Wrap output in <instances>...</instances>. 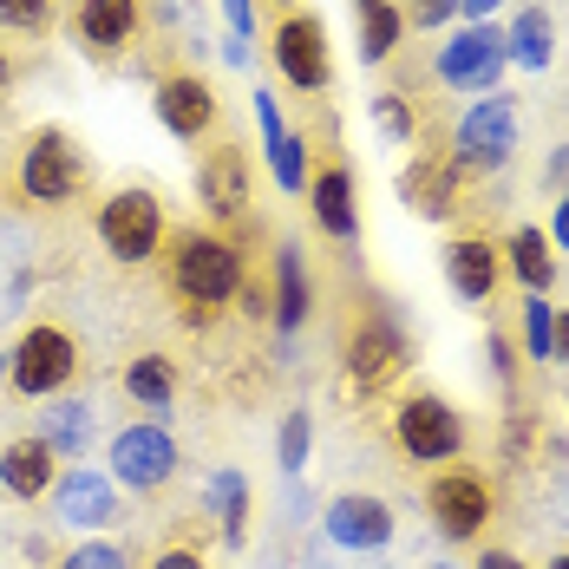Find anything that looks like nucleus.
I'll return each instance as SVG.
<instances>
[{
    "mask_svg": "<svg viewBox=\"0 0 569 569\" xmlns=\"http://www.w3.org/2000/svg\"><path fill=\"white\" fill-rule=\"evenodd\" d=\"M242 276H249L242 236L210 229V223L171 229V242H164V288L177 295V308H183L190 328H210L229 301H236Z\"/></svg>",
    "mask_w": 569,
    "mask_h": 569,
    "instance_id": "1",
    "label": "nucleus"
},
{
    "mask_svg": "<svg viewBox=\"0 0 569 569\" xmlns=\"http://www.w3.org/2000/svg\"><path fill=\"white\" fill-rule=\"evenodd\" d=\"M419 347H412V328L399 315V301L387 295H353L347 301V321H341V367H347V387L353 393H393L399 380L412 373Z\"/></svg>",
    "mask_w": 569,
    "mask_h": 569,
    "instance_id": "2",
    "label": "nucleus"
},
{
    "mask_svg": "<svg viewBox=\"0 0 569 569\" xmlns=\"http://www.w3.org/2000/svg\"><path fill=\"white\" fill-rule=\"evenodd\" d=\"M13 197L27 203V210H72L86 190H92V158H86V144H79V131H66V124H33L27 138H20V151H13Z\"/></svg>",
    "mask_w": 569,
    "mask_h": 569,
    "instance_id": "3",
    "label": "nucleus"
},
{
    "mask_svg": "<svg viewBox=\"0 0 569 569\" xmlns=\"http://www.w3.org/2000/svg\"><path fill=\"white\" fill-rule=\"evenodd\" d=\"M387 446H393L412 471H446L465 458L471 432H465V412L439 387H406L387 406Z\"/></svg>",
    "mask_w": 569,
    "mask_h": 569,
    "instance_id": "4",
    "label": "nucleus"
},
{
    "mask_svg": "<svg viewBox=\"0 0 569 569\" xmlns=\"http://www.w3.org/2000/svg\"><path fill=\"white\" fill-rule=\"evenodd\" d=\"M7 360V393L13 399H66L86 380V341L66 321H27L20 341L0 353Z\"/></svg>",
    "mask_w": 569,
    "mask_h": 569,
    "instance_id": "5",
    "label": "nucleus"
},
{
    "mask_svg": "<svg viewBox=\"0 0 569 569\" xmlns=\"http://www.w3.org/2000/svg\"><path fill=\"white\" fill-rule=\"evenodd\" d=\"M92 229H99V242H106V256H112L118 269H144L171 242V210H164V197L151 183H124L112 197H99Z\"/></svg>",
    "mask_w": 569,
    "mask_h": 569,
    "instance_id": "6",
    "label": "nucleus"
},
{
    "mask_svg": "<svg viewBox=\"0 0 569 569\" xmlns=\"http://www.w3.org/2000/svg\"><path fill=\"white\" fill-rule=\"evenodd\" d=\"M517 151V99L505 92H485V99H471L452 124V144H446V164H452L465 183H478V177H498L511 164Z\"/></svg>",
    "mask_w": 569,
    "mask_h": 569,
    "instance_id": "7",
    "label": "nucleus"
},
{
    "mask_svg": "<svg viewBox=\"0 0 569 569\" xmlns=\"http://www.w3.org/2000/svg\"><path fill=\"white\" fill-rule=\"evenodd\" d=\"M112 485L118 491H138V498H164L177 478H183V446L158 419H138V426H118L112 432Z\"/></svg>",
    "mask_w": 569,
    "mask_h": 569,
    "instance_id": "8",
    "label": "nucleus"
},
{
    "mask_svg": "<svg viewBox=\"0 0 569 569\" xmlns=\"http://www.w3.org/2000/svg\"><path fill=\"white\" fill-rule=\"evenodd\" d=\"M426 517L446 543H478L498 517V485L471 465H446L426 478Z\"/></svg>",
    "mask_w": 569,
    "mask_h": 569,
    "instance_id": "9",
    "label": "nucleus"
},
{
    "mask_svg": "<svg viewBox=\"0 0 569 569\" xmlns=\"http://www.w3.org/2000/svg\"><path fill=\"white\" fill-rule=\"evenodd\" d=\"M269 59H276V72H282V86L301 92V99H321V92L335 86L328 20L308 13V7H295V13H282V20L269 27Z\"/></svg>",
    "mask_w": 569,
    "mask_h": 569,
    "instance_id": "10",
    "label": "nucleus"
},
{
    "mask_svg": "<svg viewBox=\"0 0 569 569\" xmlns=\"http://www.w3.org/2000/svg\"><path fill=\"white\" fill-rule=\"evenodd\" d=\"M505 27H491V20H471V27H458L452 40L439 47V59H432V79L446 86V92H458V99H485V92H498V79H505Z\"/></svg>",
    "mask_w": 569,
    "mask_h": 569,
    "instance_id": "11",
    "label": "nucleus"
},
{
    "mask_svg": "<svg viewBox=\"0 0 569 569\" xmlns=\"http://www.w3.org/2000/svg\"><path fill=\"white\" fill-rule=\"evenodd\" d=\"M197 203H203L210 229H229V236L249 217V151H242L236 138H217V144L197 158Z\"/></svg>",
    "mask_w": 569,
    "mask_h": 569,
    "instance_id": "12",
    "label": "nucleus"
},
{
    "mask_svg": "<svg viewBox=\"0 0 569 569\" xmlns=\"http://www.w3.org/2000/svg\"><path fill=\"white\" fill-rule=\"evenodd\" d=\"M151 112L158 124L183 138V144H197V138H210L217 131V118H223V99H217V86L203 79V72H158V86H151Z\"/></svg>",
    "mask_w": 569,
    "mask_h": 569,
    "instance_id": "13",
    "label": "nucleus"
},
{
    "mask_svg": "<svg viewBox=\"0 0 569 569\" xmlns=\"http://www.w3.org/2000/svg\"><path fill=\"white\" fill-rule=\"evenodd\" d=\"M53 517L72 530H118L124 523V498H118L112 471H92V465H66L53 485Z\"/></svg>",
    "mask_w": 569,
    "mask_h": 569,
    "instance_id": "14",
    "label": "nucleus"
},
{
    "mask_svg": "<svg viewBox=\"0 0 569 569\" xmlns=\"http://www.w3.org/2000/svg\"><path fill=\"white\" fill-rule=\"evenodd\" d=\"M439 262H446V282H452L458 301H498V288H505V249H498V236L452 229L446 249H439Z\"/></svg>",
    "mask_w": 569,
    "mask_h": 569,
    "instance_id": "15",
    "label": "nucleus"
},
{
    "mask_svg": "<svg viewBox=\"0 0 569 569\" xmlns=\"http://www.w3.org/2000/svg\"><path fill=\"white\" fill-rule=\"evenodd\" d=\"M308 217L315 229L328 236V242H353L360 236V203H353V164H347L341 151H328L315 171H308Z\"/></svg>",
    "mask_w": 569,
    "mask_h": 569,
    "instance_id": "16",
    "label": "nucleus"
},
{
    "mask_svg": "<svg viewBox=\"0 0 569 569\" xmlns=\"http://www.w3.org/2000/svg\"><path fill=\"white\" fill-rule=\"evenodd\" d=\"M465 177L446 164V151H419L406 171H399V203L412 210V217H426V223H452L458 210H465Z\"/></svg>",
    "mask_w": 569,
    "mask_h": 569,
    "instance_id": "17",
    "label": "nucleus"
},
{
    "mask_svg": "<svg viewBox=\"0 0 569 569\" xmlns=\"http://www.w3.org/2000/svg\"><path fill=\"white\" fill-rule=\"evenodd\" d=\"M321 530H328V543H341L353 557H367V550H387L399 530V517L387 498H373V491H341L328 517H321Z\"/></svg>",
    "mask_w": 569,
    "mask_h": 569,
    "instance_id": "18",
    "label": "nucleus"
},
{
    "mask_svg": "<svg viewBox=\"0 0 569 569\" xmlns=\"http://www.w3.org/2000/svg\"><path fill=\"white\" fill-rule=\"evenodd\" d=\"M72 33L92 59H124L144 33V0H79L72 7Z\"/></svg>",
    "mask_w": 569,
    "mask_h": 569,
    "instance_id": "19",
    "label": "nucleus"
},
{
    "mask_svg": "<svg viewBox=\"0 0 569 569\" xmlns=\"http://www.w3.org/2000/svg\"><path fill=\"white\" fill-rule=\"evenodd\" d=\"M59 471H66V458H59L40 432H20V439L0 446V491H7L13 505H40V498H53Z\"/></svg>",
    "mask_w": 569,
    "mask_h": 569,
    "instance_id": "20",
    "label": "nucleus"
},
{
    "mask_svg": "<svg viewBox=\"0 0 569 569\" xmlns=\"http://www.w3.org/2000/svg\"><path fill=\"white\" fill-rule=\"evenodd\" d=\"M256 118H262V151H269V177H276V190L301 197V190H308V171H315V164H308V138L282 124L276 92H256Z\"/></svg>",
    "mask_w": 569,
    "mask_h": 569,
    "instance_id": "21",
    "label": "nucleus"
},
{
    "mask_svg": "<svg viewBox=\"0 0 569 569\" xmlns=\"http://www.w3.org/2000/svg\"><path fill=\"white\" fill-rule=\"evenodd\" d=\"M498 249H505V276H511L523 295H550L557 288V242H550V229H537V223H517L498 236Z\"/></svg>",
    "mask_w": 569,
    "mask_h": 569,
    "instance_id": "22",
    "label": "nucleus"
},
{
    "mask_svg": "<svg viewBox=\"0 0 569 569\" xmlns=\"http://www.w3.org/2000/svg\"><path fill=\"white\" fill-rule=\"evenodd\" d=\"M177 387H183V373H177L171 353H158V347H144V353H131L118 367V393L131 399L138 412H171Z\"/></svg>",
    "mask_w": 569,
    "mask_h": 569,
    "instance_id": "23",
    "label": "nucleus"
},
{
    "mask_svg": "<svg viewBox=\"0 0 569 569\" xmlns=\"http://www.w3.org/2000/svg\"><path fill=\"white\" fill-rule=\"evenodd\" d=\"M269 295H276V328L301 335L315 315V295H308V262L295 242H276V256H269Z\"/></svg>",
    "mask_w": 569,
    "mask_h": 569,
    "instance_id": "24",
    "label": "nucleus"
},
{
    "mask_svg": "<svg viewBox=\"0 0 569 569\" xmlns=\"http://www.w3.org/2000/svg\"><path fill=\"white\" fill-rule=\"evenodd\" d=\"M353 40H360V59L367 66H393L399 40H406L399 0H353Z\"/></svg>",
    "mask_w": 569,
    "mask_h": 569,
    "instance_id": "25",
    "label": "nucleus"
},
{
    "mask_svg": "<svg viewBox=\"0 0 569 569\" xmlns=\"http://www.w3.org/2000/svg\"><path fill=\"white\" fill-rule=\"evenodd\" d=\"M505 59L523 66V72H550V59H557V20H550V7H517L511 27H505Z\"/></svg>",
    "mask_w": 569,
    "mask_h": 569,
    "instance_id": "26",
    "label": "nucleus"
},
{
    "mask_svg": "<svg viewBox=\"0 0 569 569\" xmlns=\"http://www.w3.org/2000/svg\"><path fill=\"white\" fill-rule=\"evenodd\" d=\"M203 505L217 517V537H223L229 550H242L249 543V485H242V471H210V491H203Z\"/></svg>",
    "mask_w": 569,
    "mask_h": 569,
    "instance_id": "27",
    "label": "nucleus"
},
{
    "mask_svg": "<svg viewBox=\"0 0 569 569\" xmlns=\"http://www.w3.org/2000/svg\"><path fill=\"white\" fill-rule=\"evenodd\" d=\"M537 446H543V419L523 406V399H511V412H505V432H498V452H505V465H537Z\"/></svg>",
    "mask_w": 569,
    "mask_h": 569,
    "instance_id": "28",
    "label": "nucleus"
},
{
    "mask_svg": "<svg viewBox=\"0 0 569 569\" xmlns=\"http://www.w3.org/2000/svg\"><path fill=\"white\" fill-rule=\"evenodd\" d=\"M86 432H92V412H86L79 399H53V412H47V432H40V439H47L66 465L86 452Z\"/></svg>",
    "mask_w": 569,
    "mask_h": 569,
    "instance_id": "29",
    "label": "nucleus"
},
{
    "mask_svg": "<svg viewBox=\"0 0 569 569\" xmlns=\"http://www.w3.org/2000/svg\"><path fill=\"white\" fill-rule=\"evenodd\" d=\"M373 124H380L393 144H419V99H406L399 86H387V92L373 99Z\"/></svg>",
    "mask_w": 569,
    "mask_h": 569,
    "instance_id": "30",
    "label": "nucleus"
},
{
    "mask_svg": "<svg viewBox=\"0 0 569 569\" xmlns=\"http://www.w3.org/2000/svg\"><path fill=\"white\" fill-rule=\"evenodd\" d=\"M53 569H138V557H131L118 537H86V543H72Z\"/></svg>",
    "mask_w": 569,
    "mask_h": 569,
    "instance_id": "31",
    "label": "nucleus"
},
{
    "mask_svg": "<svg viewBox=\"0 0 569 569\" xmlns=\"http://www.w3.org/2000/svg\"><path fill=\"white\" fill-rule=\"evenodd\" d=\"M53 20H59V0H0V33L40 40V33H53Z\"/></svg>",
    "mask_w": 569,
    "mask_h": 569,
    "instance_id": "32",
    "label": "nucleus"
},
{
    "mask_svg": "<svg viewBox=\"0 0 569 569\" xmlns=\"http://www.w3.org/2000/svg\"><path fill=\"white\" fill-rule=\"evenodd\" d=\"M550 328H557L550 295H523V347H530V360H543V367H550Z\"/></svg>",
    "mask_w": 569,
    "mask_h": 569,
    "instance_id": "33",
    "label": "nucleus"
},
{
    "mask_svg": "<svg viewBox=\"0 0 569 569\" xmlns=\"http://www.w3.org/2000/svg\"><path fill=\"white\" fill-rule=\"evenodd\" d=\"M308 446H315V419L295 406V412L282 419V439H276V452H282V471H301V465H308Z\"/></svg>",
    "mask_w": 569,
    "mask_h": 569,
    "instance_id": "34",
    "label": "nucleus"
},
{
    "mask_svg": "<svg viewBox=\"0 0 569 569\" xmlns=\"http://www.w3.org/2000/svg\"><path fill=\"white\" fill-rule=\"evenodd\" d=\"M485 353H491V373H498V387H505V393L517 399V387H523V360H517V341L505 335V328H491Z\"/></svg>",
    "mask_w": 569,
    "mask_h": 569,
    "instance_id": "35",
    "label": "nucleus"
},
{
    "mask_svg": "<svg viewBox=\"0 0 569 569\" xmlns=\"http://www.w3.org/2000/svg\"><path fill=\"white\" fill-rule=\"evenodd\" d=\"M399 13H406V33H439L458 20V0H399Z\"/></svg>",
    "mask_w": 569,
    "mask_h": 569,
    "instance_id": "36",
    "label": "nucleus"
},
{
    "mask_svg": "<svg viewBox=\"0 0 569 569\" xmlns=\"http://www.w3.org/2000/svg\"><path fill=\"white\" fill-rule=\"evenodd\" d=\"M144 569H210V557H203L197 543H164V550H158Z\"/></svg>",
    "mask_w": 569,
    "mask_h": 569,
    "instance_id": "37",
    "label": "nucleus"
},
{
    "mask_svg": "<svg viewBox=\"0 0 569 569\" xmlns=\"http://www.w3.org/2000/svg\"><path fill=\"white\" fill-rule=\"evenodd\" d=\"M223 20H229V40L249 47V33H256V0H223Z\"/></svg>",
    "mask_w": 569,
    "mask_h": 569,
    "instance_id": "38",
    "label": "nucleus"
},
{
    "mask_svg": "<svg viewBox=\"0 0 569 569\" xmlns=\"http://www.w3.org/2000/svg\"><path fill=\"white\" fill-rule=\"evenodd\" d=\"M20 79H27V59L13 53V47H0V99H7V92H13Z\"/></svg>",
    "mask_w": 569,
    "mask_h": 569,
    "instance_id": "39",
    "label": "nucleus"
},
{
    "mask_svg": "<svg viewBox=\"0 0 569 569\" xmlns=\"http://www.w3.org/2000/svg\"><path fill=\"white\" fill-rule=\"evenodd\" d=\"M550 367H569V308H557V328H550Z\"/></svg>",
    "mask_w": 569,
    "mask_h": 569,
    "instance_id": "40",
    "label": "nucleus"
},
{
    "mask_svg": "<svg viewBox=\"0 0 569 569\" xmlns=\"http://www.w3.org/2000/svg\"><path fill=\"white\" fill-rule=\"evenodd\" d=\"M471 569H530L523 557H511V550H478V563Z\"/></svg>",
    "mask_w": 569,
    "mask_h": 569,
    "instance_id": "41",
    "label": "nucleus"
},
{
    "mask_svg": "<svg viewBox=\"0 0 569 569\" xmlns=\"http://www.w3.org/2000/svg\"><path fill=\"white\" fill-rule=\"evenodd\" d=\"M550 242L569 249V197H557V217H550Z\"/></svg>",
    "mask_w": 569,
    "mask_h": 569,
    "instance_id": "42",
    "label": "nucleus"
},
{
    "mask_svg": "<svg viewBox=\"0 0 569 569\" xmlns=\"http://www.w3.org/2000/svg\"><path fill=\"white\" fill-rule=\"evenodd\" d=\"M543 177H550L557 190H563V183H569V144H557V151H550V171H543Z\"/></svg>",
    "mask_w": 569,
    "mask_h": 569,
    "instance_id": "43",
    "label": "nucleus"
},
{
    "mask_svg": "<svg viewBox=\"0 0 569 569\" xmlns=\"http://www.w3.org/2000/svg\"><path fill=\"white\" fill-rule=\"evenodd\" d=\"M498 7H505V0H458V13H465V20H491Z\"/></svg>",
    "mask_w": 569,
    "mask_h": 569,
    "instance_id": "44",
    "label": "nucleus"
},
{
    "mask_svg": "<svg viewBox=\"0 0 569 569\" xmlns=\"http://www.w3.org/2000/svg\"><path fill=\"white\" fill-rule=\"evenodd\" d=\"M262 7H269V13L282 20V13H295V7H301V0H262Z\"/></svg>",
    "mask_w": 569,
    "mask_h": 569,
    "instance_id": "45",
    "label": "nucleus"
},
{
    "mask_svg": "<svg viewBox=\"0 0 569 569\" xmlns=\"http://www.w3.org/2000/svg\"><path fill=\"white\" fill-rule=\"evenodd\" d=\"M543 569H569V543H563V550H557V557H550Z\"/></svg>",
    "mask_w": 569,
    "mask_h": 569,
    "instance_id": "46",
    "label": "nucleus"
},
{
    "mask_svg": "<svg viewBox=\"0 0 569 569\" xmlns=\"http://www.w3.org/2000/svg\"><path fill=\"white\" fill-rule=\"evenodd\" d=\"M557 197H569V183H563V190H557Z\"/></svg>",
    "mask_w": 569,
    "mask_h": 569,
    "instance_id": "47",
    "label": "nucleus"
}]
</instances>
